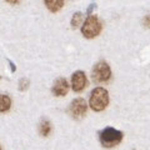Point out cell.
Returning <instances> with one entry per match:
<instances>
[{"label":"cell","mask_w":150,"mask_h":150,"mask_svg":"<svg viewBox=\"0 0 150 150\" xmlns=\"http://www.w3.org/2000/svg\"><path fill=\"white\" fill-rule=\"evenodd\" d=\"M123 133L120 130H116L111 126H108V128L103 129L99 133V140L100 144L104 148H114L118 144L121 143L123 140Z\"/></svg>","instance_id":"6da1fadb"},{"label":"cell","mask_w":150,"mask_h":150,"mask_svg":"<svg viewBox=\"0 0 150 150\" xmlns=\"http://www.w3.org/2000/svg\"><path fill=\"white\" fill-rule=\"evenodd\" d=\"M109 104V94L104 88L98 86L91 91L89 105L94 111H103Z\"/></svg>","instance_id":"7a4b0ae2"},{"label":"cell","mask_w":150,"mask_h":150,"mask_svg":"<svg viewBox=\"0 0 150 150\" xmlns=\"http://www.w3.org/2000/svg\"><path fill=\"white\" fill-rule=\"evenodd\" d=\"M100 31H101V23L98 19V16L95 15L88 16V19L85 20V23L83 24V28H81L83 35L88 38V39H93V38L99 35Z\"/></svg>","instance_id":"3957f363"},{"label":"cell","mask_w":150,"mask_h":150,"mask_svg":"<svg viewBox=\"0 0 150 150\" xmlns=\"http://www.w3.org/2000/svg\"><path fill=\"white\" fill-rule=\"evenodd\" d=\"M93 79L95 81H99V83H103V81H108L111 76V70H110V67L105 62H100L98 63L95 67L93 69Z\"/></svg>","instance_id":"277c9868"},{"label":"cell","mask_w":150,"mask_h":150,"mask_svg":"<svg viewBox=\"0 0 150 150\" xmlns=\"http://www.w3.org/2000/svg\"><path fill=\"white\" fill-rule=\"evenodd\" d=\"M86 111H88V104L81 98H78V99L73 100L69 106V114L71 115L74 119L84 118V116L86 115Z\"/></svg>","instance_id":"5b68a950"},{"label":"cell","mask_w":150,"mask_h":150,"mask_svg":"<svg viewBox=\"0 0 150 150\" xmlns=\"http://www.w3.org/2000/svg\"><path fill=\"white\" fill-rule=\"evenodd\" d=\"M71 86L74 91H81L86 86V75L84 71H75L71 76Z\"/></svg>","instance_id":"8992f818"},{"label":"cell","mask_w":150,"mask_h":150,"mask_svg":"<svg viewBox=\"0 0 150 150\" xmlns=\"http://www.w3.org/2000/svg\"><path fill=\"white\" fill-rule=\"evenodd\" d=\"M69 91V84L65 78H59L53 85V94L55 96H65Z\"/></svg>","instance_id":"52a82bcc"},{"label":"cell","mask_w":150,"mask_h":150,"mask_svg":"<svg viewBox=\"0 0 150 150\" xmlns=\"http://www.w3.org/2000/svg\"><path fill=\"white\" fill-rule=\"evenodd\" d=\"M45 5L50 11L56 13L64 5V0H45Z\"/></svg>","instance_id":"ba28073f"},{"label":"cell","mask_w":150,"mask_h":150,"mask_svg":"<svg viewBox=\"0 0 150 150\" xmlns=\"http://www.w3.org/2000/svg\"><path fill=\"white\" fill-rule=\"evenodd\" d=\"M50 131H51L50 121L46 120V119H43L40 121V124H39V133H40V135L41 137H48V135L50 134Z\"/></svg>","instance_id":"9c48e42d"},{"label":"cell","mask_w":150,"mask_h":150,"mask_svg":"<svg viewBox=\"0 0 150 150\" xmlns=\"http://www.w3.org/2000/svg\"><path fill=\"white\" fill-rule=\"evenodd\" d=\"M11 100L8 95H0V112H5L10 109Z\"/></svg>","instance_id":"30bf717a"},{"label":"cell","mask_w":150,"mask_h":150,"mask_svg":"<svg viewBox=\"0 0 150 150\" xmlns=\"http://www.w3.org/2000/svg\"><path fill=\"white\" fill-rule=\"evenodd\" d=\"M81 21H83V14L81 13H75L74 16H73V20H71V26L78 28L81 24Z\"/></svg>","instance_id":"8fae6325"},{"label":"cell","mask_w":150,"mask_h":150,"mask_svg":"<svg viewBox=\"0 0 150 150\" xmlns=\"http://www.w3.org/2000/svg\"><path fill=\"white\" fill-rule=\"evenodd\" d=\"M28 86H29V81H28L26 79H21L20 80V89L21 90H25Z\"/></svg>","instance_id":"7c38bea8"},{"label":"cell","mask_w":150,"mask_h":150,"mask_svg":"<svg viewBox=\"0 0 150 150\" xmlns=\"http://www.w3.org/2000/svg\"><path fill=\"white\" fill-rule=\"evenodd\" d=\"M143 25L145 28H150V14H149V15H146V16H144V19H143Z\"/></svg>","instance_id":"4fadbf2b"},{"label":"cell","mask_w":150,"mask_h":150,"mask_svg":"<svg viewBox=\"0 0 150 150\" xmlns=\"http://www.w3.org/2000/svg\"><path fill=\"white\" fill-rule=\"evenodd\" d=\"M6 1H8V3H10V4H16L19 0H6Z\"/></svg>","instance_id":"5bb4252c"},{"label":"cell","mask_w":150,"mask_h":150,"mask_svg":"<svg viewBox=\"0 0 150 150\" xmlns=\"http://www.w3.org/2000/svg\"><path fill=\"white\" fill-rule=\"evenodd\" d=\"M0 150H1V149H0Z\"/></svg>","instance_id":"9a60e30c"}]
</instances>
